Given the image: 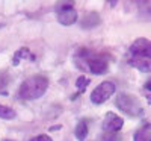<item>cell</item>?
<instances>
[{
	"instance_id": "7c38bea8",
	"label": "cell",
	"mask_w": 151,
	"mask_h": 141,
	"mask_svg": "<svg viewBox=\"0 0 151 141\" xmlns=\"http://www.w3.org/2000/svg\"><path fill=\"white\" fill-rule=\"evenodd\" d=\"M20 59H21V61H23V59H29V61H33V59H35V56L30 53V50H29V49L23 47V49L17 50L15 58H14V65H18V64H20Z\"/></svg>"
},
{
	"instance_id": "8fae6325",
	"label": "cell",
	"mask_w": 151,
	"mask_h": 141,
	"mask_svg": "<svg viewBox=\"0 0 151 141\" xmlns=\"http://www.w3.org/2000/svg\"><path fill=\"white\" fill-rule=\"evenodd\" d=\"M74 134H76V138L80 140V141L86 140V137H88V123H86V120H82V121L77 123Z\"/></svg>"
},
{
	"instance_id": "9a60e30c",
	"label": "cell",
	"mask_w": 151,
	"mask_h": 141,
	"mask_svg": "<svg viewBox=\"0 0 151 141\" xmlns=\"http://www.w3.org/2000/svg\"><path fill=\"white\" fill-rule=\"evenodd\" d=\"M89 85V79L85 78V76H80V78H77V81H76V86L79 88V91L83 93L85 91V88Z\"/></svg>"
},
{
	"instance_id": "6da1fadb",
	"label": "cell",
	"mask_w": 151,
	"mask_h": 141,
	"mask_svg": "<svg viewBox=\"0 0 151 141\" xmlns=\"http://www.w3.org/2000/svg\"><path fill=\"white\" fill-rule=\"evenodd\" d=\"M47 88H48V79L42 74H35L21 84L18 89V96L23 100H35L44 96Z\"/></svg>"
},
{
	"instance_id": "2e32d148",
	"label": "cell",
	"mask_w": 151,
	"mask_h": 141,
	"mask_svg": "<svg viewBox=\"0 0 151 141\" xmlns=\"http://www.w3.org/2000/svg\"><path fill=\"white\" fill-rule=\"evenodd\" d=\"M103 141H118V134L116 132H106L103 137Z\"/></svg>"
},
{
	"instance_id": "ba28073f",
	"label": "cell",
	"mask_w": 151,
	"mask_h": 141,
	"mask_svg": "<svg viewBox=\"0 0 151 141\" xmlns=\"http://www.w3.org/2000/svg\"><path fill=\"white\" fill-rule=\"evenodd\" d=\"M130 65H133L136 70H139L142 73H150L151 71V59L142 58V56H130Z\"/></svg>"
},
{
	"instance_id": "9c48e42d",
	"label": "cell",
	"mask_w": 151,
	"mask_h": 141,
	"mask_svg": "<svg viewBox=\"0 0 151 141\" xmlns=\"http://www.w3.org/2000/svg\"><path fill=\"white\" fill-rule=\"evenodd\" d=\"M98 24H100L98 12H88L85 17H82V21H80L82 29H92V28L98 26Z\"/></svg>"
},
{
	"instance_id": "5b68a950",
	"label": "cell",
	"mask_w": 151,
	"mask_h": 141,
	"mask_svg": "<svg viewBox=\"0 0 151 141\" xmlns=\"http://www.w3.org/2000/svg\"><path fill=\"white\" fill-rule=\"evenodd\" d=\"M86 65H88V70L94 74H106L109 71V62L106 61L103 55L89 56L86 59Z\"/></svg>"
},
{
	"instance_id": "7a4b0ae2",
	"label": "cell",
	"mask_w": 151,
	"mask_h": 141,
	"mask_svg": "<svg viewBox=\"0 0 151 141\" xmlns=\"http://www.w3.org/2000/svg\"><path fill=\"white\" fill-rule=\"evenodd\" d=\"M115 106L124 112L130 115V117H141L144 114V108L141 100L134 94H127V93H119L115 99Z\"/></svg>"
},
{
	"instance_id": "277c9868",
	"label": "cell",
	"mask_w": 151,
	"mask_h": 141,
	"mask_svg": "<svg viewBox=\"0 0 151 141\" xmlns=\"http://www.w3.org/2000/svg\"><path fill=\"white\" fill-rule=\"evenodd\" d=\"M58 21L64 26H71L77 21V11L73 8V2L59 3L58 6Z\"/></svg>"
},
{
	"instance_id": "8992f818",
	"label": "cell",
	"mask_w": 151,
	"mask_h": 141,
	"mask_svg": "<svg viewBox=\"0 0 151 141\" xmlns=\"http://www.w3.org/2000/svg\"><path fill=\"white\" fill-rule=\"evenodd\" d=\"M129 53L130 56H142L151 59V41L147 40V38H137L130 46Z\"/></svg>"
},
{
	"instance_id": "52a82bcc",
	"label": "cell",
	"mask_w": 151,
	"mask_h": 141,
	"mask_svg": "<svg viewBox=\"0 0 151 141\" xmlns=\"http://www.w3.org/2000/svg\"><path fill=\"white\" fill-rule=\"evenodd\" d=\"M124 126V118L119 117L115 112H107L103 120V129L104 132H119Z\"/></svg>"
},
{
	"instance_id": "3957f363",
	"label": "cell",
	"mask_w": 151,
	"mask_h": 141,
	"mask_svg": "<svg viewBox=\"0 0 151 141\" xmlns=\"http://www.w3.org/2000/svg\"><path fill=\"white\" fill-rule=\"evenodd\" d=\"M115 89H116L115 84L110 82V81H104V82H101L100 85H97L92 89V93H91V102H92V103H95V105H101V103H104V102L110 96H113Z\"/></svg>"
},
{
	"instance_id": "e0dca14e",
	"label": "cell",
	"mask_w": 151,
	"mask_h": 141,
	"mask_svg": "<svg viewBox=\"0 0 151 141\" xmlns=\"http://www.w3.org/2000/svg\"><path fill=\"white\" fill-rule=\"evenodd\" d=\"M29 141H53V140L50 138L48 135H38V137H35V138H32Z\"/></svg>"
},
{
	"instance_id": "30bf717a",
	"label": "cell",
	"mask_w": 151,
	"mask_h": 141,
	"mask_svg": "<svg viewBox=\"0 0 151 141\" xmlns=\"http://www.w3.org/2000/svg\"><path fill=\"white\" fill-rule=\"evenodd\" d=\"M134 141H151V124H144L134 134Z\"/></svg>"
},
{
	"instance_id": "ac0fdd59",
	"label": "cell",
	"mask_w": 151,
	"mask_h": 141,
	"mask_svg": "<svg viewBox=\"0 0 151 141\" xmlns=\"http://www.w3.org/2000/svg\"><path fill=\"white\" fill-rule=\"evenodd\" d=\"M145 89H147V91H148V93H151V81L145 84Z\"/></svg>"
},
{
	"instance_id": "4fadbf2b",
	"label": "cell",
	"mask_w": 151,
	"mask_h": 141,
	"mask_svg": "<svg viewBox=\"0 0 151 141\" xmlns=\"http://www.w3.org/2000/svg\"><path fill=\"white\" fill-rule=\"evenodd\" d=\"M15 115H17V112L12 108L0 105V118H3V120H14Z\"/></svg>"
},
{
	"instance_id": "5bb4252c",
	"label": "cell",
	"mask_w": 151,
	"mask_h": 141,
	"mask_svg": "<svg viewBox=\"0 0 151 141\" xmlns=\"http://www.w3.org/2000/svg\"><path fill=\"white\" fill-rule=\"evenodd\" d=\"M9 82V76L6 71H0V94H6V86Z\"/></svg>"
}]
</instances>
